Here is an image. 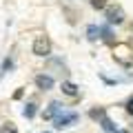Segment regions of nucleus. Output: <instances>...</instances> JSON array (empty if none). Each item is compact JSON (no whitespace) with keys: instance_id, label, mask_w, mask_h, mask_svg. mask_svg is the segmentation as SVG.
<instances>
[{"instance_id":"9d476101","label":"nucleus","mask_w":133,"mask_h":133,"mask_svg":"<svg viewBox=\"0 0 133 133\" xmlns=\"http://www.w3.org/2000/svg\"><path fill=\"white\" fill-rule=\"evenodd\" d=\"M100 38L104 40V42L113 44V36H111V29L109 27H100Z\"/></svg>"},{"instance_id":"20e7f679","label":"nucleus","mask_w":133,"mask_h":133,"mask_svg":"<svg viewBox=\"0 0 133 133\" xmlns=\"http://www.w3.org/2000/svg\"><path fill=\"white\" fill-rule=\"evenodd\" d=\"M33 82H36V87H38L40 91H51L53 84H56V80H53L49 73H38V76L33 78Z\"/></svg>"},{"instance_id":"f257e3e1","label":"nucleus","mask_w":133,"mask_h":133,"mask_svg":"<svg viewBox=\"0 0 133 133\" xmlns=\"http://www.w3.org/2000/svg\"><path fill=\"white\" fill-rule=\"evenodd\" d=\"M80 120V113L78 111H60V113L53 118V127L58 129V131H62V129H66V127H73V124Z\"/></svg>"},{"instance_id":"f3484780","label":"nucleus","mask_w":133,"mask_h":133,"mask_svg":"<svg viewBox=\"0 0 133 133\" xmlns=\"http://www.w3.org/2000/svg\"><path fill=\"white\" fill-rule=\"evenodd\" d=\"M113 133H129V131H127V129H115Z\"/></svg>"},{"instance_id":"ddd939ff","label":"nucleus","mask_w":133,"mask_h":133,"mask_svg":"<svg viewBox=\"0 0 133 133\" xmlns=\"http://www.w3.org/2000/svg\"><path fill=\"white\" fill-rule=\"evenodd\" d=\"M11 69H14V58H5L2 60V73L11 71Z\"/></svg>"},{"instance_id":"39448f33","label":"nucleus","mask_w":133,"mask_h":133,"mask_svg":"<svg viewBox=\"0 0 133 133\" xmlns=\"http://www.w3.org/2000/svg\"><path fill=\"white\" fill-rule=\"evenodd\" d=\"M60 111H64V104H62V102H58V100H53V102H49V107L44 109L42 115H44V120H53Z\"/></svg>"},{"instance_id":"7ed1b4c3","label":"nucleus","mask_w":133,"mask_h":133,"mask_svg":"<svg viewBox=\"0 0 133 133\" xmlns=\"http://www.w3.org/2000/svg\"><path fill=\"white\" fill-rule=\"evenodd\" d=\"M104 9H107V22H109V24H122L124 22V9L120 5L104 7Z\"/></svg>"},{"instance_id":"a211bd4d","label":"nucleus","mask_w":133,"mask_h":133,"mask_svg":"<svg viewBox=\"0 0 133 133\" xmlns=\"http://www.w3.org/2000/svg\"><path fill=\"white\" fill-rule=\"evenodd\" d=\"M42 133H51V131H42Z\"/></svg>"},{"instance_id":"0eeeda50","label":"nucleus","mask_w":133,"mask_h":133,"mask_svg":"<svg viewBox=\"0 0 133 133\" xmlns=\"http://www.w3.org/2000/svg\"><path fill=\"white\" fill-rule=\"evenodd\" d=\"M36 113H38V104H36V102H27L24 109H22V115L27 120H33V118H36Z\"/></svg>"},{"instance_id":"423d86ee","label":"nucleus","mask_w":133,"mask_h":133,"mask_svg":"<svg viewBox=\"0 0 133 133\" xmlns=\"http://www.w3.org/2000/svg\"><path fill=\"white\" fill-rule=\"evenodd\" d=\"M60 89H62V93H64V95H69V98H76V95L80 93V87H78L76 82H71V80H64Z\"/></svg>"},{"instance_id":"4468645a","label":"nucleus","mask_w":133,"mask_h":133,"mask_svg":"<svg viewBox=\"0 0 133 133\" xmlns=\"http://www.w3.org/2000/svg\"><path fill=\"white\" fill-rule=\"evenodd\" d=\"M109 5V0H91V7H93V9H104V7Z\"/></svg>"},{"instance_id":"dca6fc26","label":"nucleus","mask_w":133,"mask_h":133,"mask_svg":"<svg viewBox=\"0 0 133 133\" xmlns=\"http://www.w3.org/2000/svg\"><path fill=\"white\" fill-rule=\"evenodd\" d=\"M22 95H24V89H18V91H16V93H14V100H20V98H22Z\"/></svg>"},{"instance_id":"f8f14e48","label":"nucleus","mask_w":133,"mask_h":133,"mask_svg":"<svg viewBox=\"0 0 133 133\" xmlns=\"http://www.w3.org/2000/svg\"><path fill=\"white\" fill-rule=\"evenodd\" d=\"M107 115V111L102 109V107H100V109H91L89 111V118H93V120H100V118H104Z\"/></svg>"},{"instance_id":"9b49d317","label":"nucleus","mask_w":133,"mask_h":133,"mask_svg":"<svg viewBox=\"0 0 133 133\" xmlns=\"http://www.w3.org/2000/svg\"><path fill=\"white\" fill-rule=\"evenodd\" d=\"M0 133H18V127H16L14 122H5L0 127Z\"/></svg>"},{"instance_id":"1a4fd4ad","label":"nucleus","mask_w":133,"mask_h":133,"mask_svg":"<svg viewBox=\"0 0 133 133\" xmlns=\"http://www.w3.org/2000/svg\"><path fill=\"white\" fill-rule=\"evenodd\" d=\"M87 38H89L91 42H95V40L100 38V27H95V24H89V27H87Z\"/></svg>"},{"instance_id":"f03ea898","label":"nucleus","mask_w":133,"mask_h":133,"mask_svg":"<svg viewBox=\"0 0 133 133\" xmlns=\"http://www.w3.org/2000/svg\"><path fill=\"white\" fill-rule=\"evenodd\" d=\"M33 53L40 58H47L51 56V40L47 36H38V38L33 40Z\"/></svg>"},{"instance_id":"6e6552de","label":"nucleus","mask_w":133,"mask_h":133,"mask_svg":"<svg viewBox=\"0 0 133 133\" xmlns=\"http://www.w3.org/2000/svg\"><path fill=\"white\" fill-rule=\"evenodd\" d=\"M100 127H102V131H107V133H113L115 131V122L111 118H107V115H104V118H100Z\"/></svg>"},{"instance_id":"2eb2a0df","label":"nucleus","mask_w":133,"mask_h":133,"mask_svg":"<svg viewBox=\"0 0 133 133\" xmlns=\"http://www.w3.org/2000/svg\"><path fill=\"white\" fill-rule=\"evenodd\" d=\"M127 113H129V115H133V95L127 100Z\"/></svg>"}]
</instances>
